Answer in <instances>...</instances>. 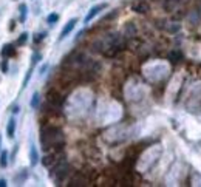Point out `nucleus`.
Masks as SVG:
<instances>
[{"label":"nucleus","instance_id":"7ed1b4c3","mask_svg":"<svg viewBox=\"0 0 201 187\" xmlns=\"http://www.w3.org/2000/svg\"><path fill=\"white\" fill-rule=\"evenodd\" d=\"M76 23H78V19H71V20H70V22H68V23L64 26V30H62V33H60L59 39H60V40H62V39H65V37H67V36L71 33V30L76 26Z\"/></svg>","mask_w":201,"mask_h":187},{"label":"nucleus","instance_id":"412c9836","mask_svg":"<svg viewBox=\"0 0 201 187\" xmlns=\"http://www.w3.org/2000/svg\"><path fill=\"white\" fill-rule=\"evenodd\" d=\"M46 68H48V65H43V67H42V68H40V70H39L40 76H42V74H43V73H45V70H46Z\"/></svg>","mask_w":201,"mask_h":187},{"label":"nucleus","instance_id":"9b49d317","mask_svg":"<svg viewBox=\"0 0 201 187\" xmlns=\"http://www.w3.org/2000/svg\"><path fill=\"white\" fill-rule=\"evenodd\" d=\"M0 166L2 167L8 166V153L6 152H2V155H0Z\"/></svg>","mask_w":201,"mask_h":187},{"label":"nucleus","instance_id":"f3484780","mask_svg":"<svg viewBox=\"0 0 201 187\" xmlns=\"http://www.w3.org/2000/svg\"><path fill=\"white\" fill-rule=\"evenodd\" d=\"M19 9H20V16H22V22H23V20H25V17H26V5H23V3H22Z\"/></svg>","mask_w":201,"mask_h":187},{"label":"nucleus","instance_id":"423d86ee","mask_svg":"<svg viewBox=\"0 0 201 187\" xmlns=\"http://www.w3.org/2000/svg\"><path fill=\"white\" fill-rule=\"evenodd\" d=\"M14 132H16V119L11 118V119L8 121V127H6L8 138H14Z\"/></svg>","mask_w":201,"mask_h":187},{"label":"nucleus","instance_id":"6ab92c4d","mask_svg":"<svg viewBox=\"0 0 201 187\" xmlns=\"http://www.w3.org/2000/svg\"><path fill=\"white\" fill-rule=\"evenodd\" d=\"M45 36H46L45 33H39V34H36V37H34V42H36V44H39L40 40H43V39H45Z\"/></svg>","mask_w":201,"mask_h":187},{"label":"nucleus","instance_id":"a211bd4d","mask_svg":"<svg viewBox=\"0 0 201 187\" xmlns=\"http://www.w3.org/2000/svg\"><path fill=\"white\" fill-rule=\"evenodd\" d=\"M31 73H33V71H31V70H28V71H26V76H25V79H23V85H22V87H23V88H25V87H26V85H28V81H30V79H31Z\"/></svg>","mask_w":201,"mask_h":187},{"label":"nucleus","instance_id":"5701e85b","mask_svg":"<svg viewBox=\"0 0 201 187\" xmlns=\"http://www.w3.org/2000/svg\"><path fill=\"white\" fill-rule=\"evenodd\" d=\"M17 111H19V107H17V105H16V107H14V108H12V113H17Z\"/></svg>","mask_w":201,"mask_h":187},{"label":"nucleus","instance_id":"f8f14e48","mask_svg":"<svg viewBox=\"0 0 201 187\" xmlns=\"http://www.w3.org/2000/svg\"><path fill=\"white\" fill-rule=\"evenodd\" d=\"M57 20H59V16H57L56 12H53V14H50V16H48V19H46V22H48L50 25H53V23H56Z\"/></svg>","mask_w":201,"mask_h":187},{"label":"nucleus","instance_id":"f03ea898","mask_svg":"<svg viewBox=\"0 0 201 187\" xmlns=\"http://www.w3.org/2000/svg\"><path fill=\"white\" fill-rule=\"evenodd\" d=\"M53 172H54L56 180L57 181H62L67 176V173H68V164L67 162H60V164L56 166V169H53Z\"/></svg>","mask_w":201,"mask_h":187},{"label":"nucleus","instance_id":"4be33fe9","mask_svg":"<svg viewBox=\"0 0 201 187\" xmlns=\"http://www.w3.org/2000/svg\"><path fill=\"white\" fill-rule=\"evenodd\" d=\"M6 186V180H0V187H5Z\"/></svg>","mask_w":201,"mask_h":187},{"label":"nucleus","instance_id":"aec40b11","mask_svg":"<svg viewBox=\"0 0 201 187\" xmlns=\"http://www.w3.org/2000/svg\"><path fill=\"white\" fill-rule=\"evenodd\" d=\"M39 59H40V54H34V56H33V63H37Z\"/></svg>","mask_w":201,"mask_h":187},{"label":"nucleus","instance_id":"4468645a","mask_svg":"<svg viewBox=\"0 0 201 187\" xmlns=\"http://www.w3.org/2000/svg\"><path fill=\"white\" fill-rule=\"evenodd\" d=\"M26 39H28V34H26V33H22V34H20V37L17 39V45H19V47H20V45H23V44L26 42Z\"/></svg>","mask_w":201,"mask_h":187},{"label":"nucleus","instance_id":"0eeeda50","mask_svg":"<svg viewBox=\"0 0 201 187\" xmlns=\"http://www.w3.org/2000/svg\"><path fill=\"white\" fill-rule=\"evenodd\" d=\"M16 54V48L12 45H3L2 47V56L3 57H9V56H14Z\"/></svg>","mask_w":201,"mask_h":187},{"label":"nucleus","instance_id":"b1692460","mask_svg":"<svg viewBox=\"0 0 201 187\" xmlns=\"http://www.w3.org/2000/svg\"><path fill=\"white\" fill-rule=\"evenodd\" d=\"M0 144H2V135H0Z\"/></svg>","mask_w":201,"mask_h":187},{"label":"nucleus","instance_id":"f257e3e1","mask_svg":"<svg viewBox=\"0 0 201 187\" xmlns=\"http://www.w3.org/2000/svg\"><path fill=\"white\" fill-rule=\"evenodd\" d=\"M40 142L45 150H50L51 147H62L64 145V133L57 127H46L40 133Z\"/></svg>","mask_w":201,"mask_h":187},{"label":"nucleus","instance_id":"ddd939ff","mask_svg":"<svg viewBox=\"0 0 201 187\" xmlns=\"http://www.w3.org/2000/svg\"><path fill=\"white\" fill-rule=\"evenodd\" d=\"M37 105H39V93H34L31 99V108H37Z\"/></svg>","mask_w":201,"mask_h":187},{"label":"nucleus","instance_id":"dca6fc26","mask_svg":"<svg viewBox=\"0 0 201 187\" xmlns=\"http://www.w3.org/2000/svg\"><path fill=\"white\" fill-rule=\"evenodd\" d=\"M71 186H85V181L79 176H76L74 180H71Z\"/></svg>","mask_w":201,"mask_h":187},{"label":"nucleus","instance_id":"9d476101","mask_svg":"<svg viewBox=\"0 0 201 187\" xmlns=\"http://www.w3.org/2000/svg\"><path fill=\"white\" fill-rule=\"evenodd\" d=\"M26 176H28V170H26V169H23V170H20V173H19V175H16L14 181H16L17 184H20V183H23V181L26 180Z\"/></svg>","mask_w":201,"mask_h":187},{"label":"nucleus","instance_id":"39448f33","mask_svg":"<svg viewBox=\"0 0 201 187\" xmlns=\"http://www.w3.org/2000/svg\"><path fill=\"white\" fill-rule=\"evenodd\" d=\"M104 8H107V5H105V3L93 6V8L90 9V12L87 14V17H85V23H88V22H90V20H91V19H93V17H94V16H96V14H98V12L101 11V9H104Z\"/></svg>","mask_w":201,"mask_h":187},{"label":"nucleus","instance_id":"2eb2a0df","mask_svg":"<svg viewBox=\"0 0 201 187\" xmlns=\"http://www.w3.org/2000/svg\"><path fill=\"white\" fill-rule=\"evenodd\" d=\"M8 68H9V67H8V60H6V57H5V59L0 62V70H2V73H8Z\"/></svg>","mask_w":201,"mask_h":187},{"label":"nucleus","instance_id":"1a4fd4ad","mask_svg":"<svg viewBox=\"0 0 201 187\" xmlns=\"http://www.w3.org/2000/svg\"><path fill=\"white\" fill-rule=\"evenodd\" d=\"M169 59H170L172 62H179V60L183 59V53H181V51H178V49H175V51H170V54H169Z\"/></svg>","mask_w":201,"mask_h":187},{"label":"nucleus","instance_id":"6e6552de","mask_svg":"<svg viewBox=\"0 0 201 187\" xmlns=\"http://www.w3.org/2000/svg\"><path fill=\"white\" fill-rule=\"evenodd\" d=\"M30 159H31V166H36L39 162V155H37V150L34 145L30 147Z\"/></svg>","mask_w":201,"mask_h":187},{"label":"nucleus","instance_id":"20e7f679","mask_svg":"<svg viewBox=\"0 0 201 187\" xmlns=\"http://www.w3.org/2000/svg\"><path fill=\"white\" fill-rule=\"evenodd\" d=\"M133 11H136V12H147L149 11V5L146 3V0H138V2H135L133 3Z\"/></svg>","mask_w":201,"mask_h":187}]
</instances>
